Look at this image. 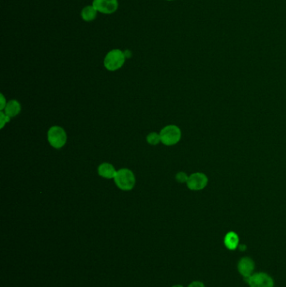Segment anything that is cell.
Masks as SVG:
<instances>
[{
    "instance_id": "5",
    "label": "cell",
    "mask_w": 286,
    "mask_h": 287,
    "mask_svg": "<svg viewBox=\"0 0 286 287\" xmlns=\"http://www.w3.org/2000/svg\"><path fill=\"white\" fill-rule=\"evenodd\" d=\"M249 287H274V279L265 272L253 274L248 278L244 279Z\"/></svg>"
},
{
    "instance_id": "6",
    "label": "cell",
    "mask_w": 286,
    "mask_h": 287,
    "mask_svg": "<svg viewBox=\"0 0 286 287\" xmlns=\"http://www.w3.org/2000/svg\"><path fill=\"white\" fill-rule=\"evenodd\" d=\"M208 175L202 172H195L188 177L187 188L191 191H202L208 186Z\"/></svg>"
},
{
    "instance_id": "18",
    "label": "cell",
    "mask_w": 286,
    "mask_h": 287,
    "mask_svg": "<svg viewBox=\"0 0 286 287\" xmlns=\"http://www.w3.org/2000/svg\"><path fill=\"white\" fill-rule=\"evenodd\" d=\"M172 287H184L183 286H181V285H175V286H173Z\"/></svg>"
},
{
    "instance_id": "10",
    "label": "cell",
    "mask_w": 286,
    "mask_h": 287,
    "mask_svg": "<svg viewBox=\"0 0 286 287\" xmlns=\"http://www.w3.org/2000/svg\"><path fill=\"white\" fill-rule=\"evenodd\" d=\"M224 245L229 250H236L239 246V237L235 232H229L224 238Z\"/></svg>"
},
{
    "instance_id": "19",
    "label": "cell",
    "mask_w": 286,
    "mask_h": 287,
    "mask_svg": "<svg viewBox=\"0 0 286 287\" xmlns=\"http://www.w3.org/2000/svg\"><path fill=\"white\" fill-rule=\"evenodd\" d=\"M166 1H173V0H166Z\"/></svg>"
},
{
    "instance_id": "8",
    "label": "cell",
    "mask_w": 286,
    "mask_h": 287,
    "mask_svg": "<svg viewBox=\"0 0 286 287\" xmlns=\"http://www.w3.org/2000/svg\"><path fill=\"white\" fill-rule=\"evenodd\" d=\"M254 269L255 264L249 257H243L238 261V270L244 279L248 278L253 275Z\"/></svg>"
},
{
    "instance_id": "13",
    "label": "cell",
    "mask_w": 286,
    "mask_h": 287,
    "mask_svg": "<svg viewBox=\"0 0 286 287\" xmlns=\"http://www.w3.org/2000/svg\"><path fill=\"white\" fill-rule=\"evenodd\" d=\"M146 139H147V142L151 145H158L161 141L160 140V134H157L155 132L148 134Z\"/></svg>"
},
{
    "instance_id": "3",
    "label": "cell",
    "mask_w": 286,
    "mask_h": 287,
    "mask_svg": "<svg viewBox=\"0 0 286 287\" xmlns=\"http://www.w3.org/2000/svg\"><path fill=\"white\" fill-rule=\"evenodd\" d=\"M160 140L166 146H172L177 144L181 139V130L180 128L171 124L163 128L160 133Z\"/></svg>"
},
{
    "instance_id": "12",
    "label": "cell",
    "mask_w": 286,
    "mask_h": 287,
    "mask_svg": "<svg viewBox=\"0 0 286 287\" xmlns=\"http://www.w3.org/2000/svg\"><path fill=\"white\" fill-rule=\"evenodd\" d=\"M96 15H97V11L93 5L84 7L81 10V18L86 22L94 21L96 19Z\"/></svg>"
},
{
    "instance_id": "9",
    "label": "cell",
    "mask_w": 286,
    "mask_h": 287,
    "mask_svg": "<svg viewBox=\"0 0 286 287\" xmlns=\"http://www.w3.org/2000/svg\"><path fill=\"white\" fill-rule=\"evenodd\" d=\"M98 175L105 179L114 178L117 174V171L115 170L114 166L112 164L103 163L98 166Z\"/></svg>"
},
{
    "instance_id": "2",
    "label": "cell",
    "mask_w": 286,
    "mask_h": 287,
    "mask_svg": "<svg viewBox=\"0 0 286 287\" xmlns=\"http://www.w3.org/2000/svg\"><path fill=\"white\" fill-rule=\"evenodd\" d=\"M124 62L125 55L124 52L119 49H114L106 55L103 64L106 69L109 70L110 72H114L120 69L121 67L124 66Z\"/></svg>"
},
{
    "instance_id": "11",
    "label": "cell",
    "mask_w": 286,
    "mask_h": 287,
    "mask_svg": "<svg viewBox=\"0 0 286 287\" xmlns=\"http://www.w3.org/2000/svg\"><path fill=\"white\" fill-rule=\"evenodd\" d=\"M21 111V106L20 103H19L16 100H11L9 103H7L6 107L4 109L5 115H8L10 118L15 117Z\"/></svg>"
},
{
    "instance_id": "17",
    "label": "cell",
    "mask_w": 286,
    "mask_h": 287,
    "mask_svg": "<svg viewBox=\"0 0 286 287\" xmlns=\"http://www.w3.org/2000/svg\"><path fill=\"white\" fill-rule=\"evenodd\" d=\"M1 100H2V102H1L0 109H1V110H3V109H5L7 103H5V99H4V97H3V94H1Z\"/></svg>"
},
{
    "instance_id": "14",
    "label": "cell",
    "mask_w": 286,
    "mask_h": 287,
    "mask_svg": "<svg viewBox=\"0 0 286 287\" xmlns=\"http://www.w3.org/2000/svg\"><path fill=\"white\" fill-rule=\"evenodd\" d=\"M188 175L186 174V173L183 172H178L175 175V179H176V181L178 182H180V183H187V180H188Z\"/></svg>"
},
{
    "instance_id": "16",
    "label": "cell",
    "mask_w": 286,
    "mask_h": 287,
    "mask_svg": "<svg viewBox=\"0 0 286 287\" xmlns=\"http://www.w3.org/2000/svg\"><path fill=\"white\" fill-rule=\"evenodd\" d=\"M187 287H206L205 285L202 281H192Z\"/></svg>"
},
{
    "instance_id": "7",
    "label": "cell",
    "mask_w": 286,
    "mask_h": 287,
    "mask_svg": "<svg viewBox=\"0 0 286 287\" xmlns=\"http://www.w3.org/2000/svg\"><path fill=\"white\" fill-rule=\"evenodd\" d=\"M92 5L97 12L104 15H112L117 11L118 2L117 0H93Z\"/></svg>"
},
{
    "instance_id": "4",
    "label": "cell",
    "mask_w": 286,
    "mask_h": 287,
    "mask_svg": "<svg viewBox=\"0 0 286 287\" xmlns=\"http://www.w3.org/2000/svg\"><path fill=\"white\" fill-rule=\"evenodd\" d=\"M47 139L52 147L60 149L66 145L67 141V134L63 128L60 126H53L49 130Z\"/></svg>"
},
{
    "instance_id": "1",
    "label": "cell",
    "mask_w": 286,
    "mask_h": 287,
    "mask_svg": "<svg viewBox=\"0 0 286 287\" xmlns=\"http://www.w3.org/2000/svg\"><path fill=\"white\" fill-rule=\"evenodd\" d=\"M114 179L115 184L117 185V188L121 190H132L135 186V175L130 169L123 168V169L118 170Z\"/></svg>"
},
{
    "instance_id": "15",
    "label": "cell",
    "mask_w": 286,
    "mask_h": 287,
    "mask_svg": "<svg viewBox=\"0 0 286 287\" xmlns=\"http://www.w3.org/2000/svg\"><path fill=\"white\" fill-rule=\"evenodd\" d=\"M0 120H1V129H3V126L7 123H9V120H10V117L5 115V113L1 112L0 113Z\"/></svg>"
}]
</instances>
